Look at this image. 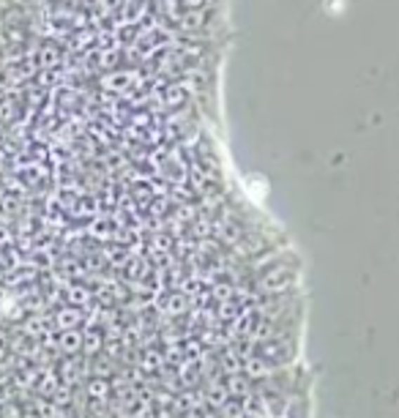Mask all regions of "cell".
I'll return each mask as SVG.
<instances>
[{
    "mask_svg": "<svg viewBox=\"0 0 399 418\" xmlns=\"http://www.w3.org/2000/svg\"><path fill=\"white\" fill-rule=\"evenodd\" d=\"M134 77L129 72H118V74H112V77H107L104 79V88H112V91H118V88H124V85H129Z\"/></svg>",
    "mask_w": 399,
    "mask_h": 418,
    "instance_id": "6da1fadb",
    "label": "cell"
},
{
    "mask_svg": "<svg viewBox=\"0 0 399 418\" xmlns=\"http://www.w3.org/2000/svg\"><path fill=\"white\" fill-rule=\"evenodd\" d=\"M6 162H8V153L3 150V145H0V172L6 170Z\"/></svg>",
    "mask_w": 399,
    "mask_h": 418,
    "instance_id": "7a4b0ae2",
    "label": "cell"
}]
</instances>
